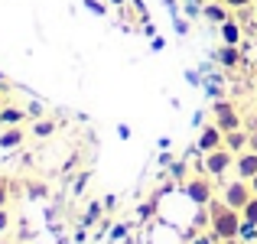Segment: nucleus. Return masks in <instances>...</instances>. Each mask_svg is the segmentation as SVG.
Here are the masks:
<instances>
[{"mask_svg":"<svg viewBox=\"0 0 257 244\" xmlns=\"http://www.w3.org/2000/svg\"><path fill=\"white\" fill-rule=\"evenodd\" d=\"M208 225H212V234L218 241H234L238 238V228H241V212L225 202H208Z\"/></svg>","mask_w":257,"mask_h":244,"instance_id":"obj_1","label":"nucleus"},{"mask_svg":"<svg viewBox=\"0 0 257 244\" xmlns=\"http://www.w3.org/2000/svg\"><path fill=\"white\" fill-rule=\"evenodd\" d=\"M231 166H234V153L228 150V147H218V150H212V153H202V173H205L208 179H221Z\"/></svg>","mask_w":257,"mask_h":244,"instance_id":"obj_2","label":"nucleus"},{"mask_svg":"<svg viewBox=\"0 0 257 244\" xmlns=\"http://www.w3.org/2000/svg\"><path fill=\"white\" fill-rule=\"evenodd\" d=\"M251 182L247 179H234V182H225V189H221V202L225 205H231V208H244L247 202H251Z\"/></svg>","mask_w":257,"mask_h":244,"instance_id":"obj_3","label":"nucleus"},{"mask_svg":"<svg viewBox=\"0 0 257 244\" xmlns=\"http://www.w3.org/2000/svg\"><path fill=\"white\" fill-rule=\"evenodd\" d=\"M215 124L221 127V131H238V127H244V120H241L238 107H234V101H215Z\"/></svg>","mask_w":257,"mask_h":244,"instance_id":"obj_4","label":"nucleus"},{"mask_svg":"<svg viewBox=\"0 0 257 244\" xmlns=\"http://www.w3.org/2000/svg\"><path fill=\"white\" fill-rule=\"evenodd\" d=\"M186 192H189V199H192L195 205H208V202H212V182H208V176L205 173L192 176V179L186 182Z\"/></svg>","mask_w":257,"mask_h":244,"instance_id":"obj_5","label":"nucleus"},{"mask_svg":"<svg viewBox=\"0 0 257 244\" xmlns=\"http://www.w3.org/2000/svg\"><path fill=\"white\" fill-rule=\"evenodd\" d=\"M218 147H225V131H221L218 124L202 127V134H199V153H212V150H218Z\"/></svg>","mask_w":257,"mask_h":244,"instance_id":"obj_6","label":"nucleus"},{"mask_svg":"<svg viewBox=\"0 0 257 244\" xmlns=\"http://www.w3.org/2000/svg\"><path fill=\"white\" fill-rule=\"evenodd\" d=\"M234 176H238V179H247V182L254 179L257 176V150H244V153L234 157Z\"/></svg>","mask_w":257,"mask_h":244,"instance_id":"obj_7","label":"nucleus"},{"mask_svg":"<svg viewBox=\"0 0 257 244\" xmlns=\"http://www.w3.org/2000/svg\"><path fill=\"white\" fill-rule=\"evenodd\" d=\"M247 140H251V131H247V127H238V131H228L225 134V147L234 153V157L247 150Z\"/></svg>","mask_w":257,"mask_h":244,"instance_id":"obj_8","label":"nucleus"},{"mask_svg":"<svg viewBox=\"0 0 257 244\" xmlns=\"http://www.w3.org/2000/svg\"><path fill=\"white\" fill-rule=\"evenodd\" d=\"M241 39H244L241 23H238L234 17H228L225 23H221V43H225V46H241Z\"/></svg>","mask_w":257,"mask_h":244,"instance_id":"obj_9","label":"nucleus"},{"mask_svg":"<svg viewBox=\"0 0 257 244\" xmlns=\"http://www.w3.org/2000/svg\"><path fill=\"white\" fill-rule=\"evenodd\" d=\"M202 17H205L208 23H218V26H221L228 17H231V10H228L221 0H215V4H205V7H202Z\"/></svg>","mask_w":257,"mask_h":244,"instance_id":"obj_10","label":"nucleus"},{"mask_svg":"<svg viewBox=\"0 0 257 244\" xmlns=\"http://www.w3.org/2000/svg\"><path fill=\"white\" fill-rule=\"evenodd\" d=\"M23 137H26V131L20 124L0 131V150H13V147H20V144H23Z\"/></svg>","mask_w":257,"mask_h":244,"instance_id":"obj_11","label":"nucleus"},{"mask_svg":"<svg viewBox=\"0 0 257 244\" xmlns=\"http://www.w3.org/2000/svg\"><path fill=\"white\" fill-rule=\"evenodd\" d=\"M241 59H244V56H241L238 46H221V49H218V62L225 65V69H238Z\"/></svg>","mask_w":257,"mask_h":244,"instance_id":"obj_12","label":"nucleus"},{"mask_svg":"<svg viewBox=\"0 0 257 244\" xmlns=\"http://www.w3.org/2000/svg\"><path fill=\"white\" fill-rule=\"evenodd\" d=\"M56 120H52V117H36V120H33V127H30V134H33V137H39V140H46V137H52V134H56Z\"/></svg>","mask_w":257,"mask_h":244,"instance_id":"obj_13","label":"nucleus"},{"mask_svg":"<svg viewBox=\"0 0 257 244\" xmlns=\"http://www.w3.org/2000/svg\"><path fill=\"white\" fill-rule=\"evenodd\" d=\"M23 120H26V111H23V107L7 104L4 111H0V124H4V127H17V124H23Z\"/></svg>","mask_w":257,"mask_h":244,"instance_id":"obj_14","label":"nucleus"},{"mask_svg":"<svg viewBox=\"0 0 257 244\" xmlns=\"http://www.w3.org/2000/svg\"><path fill=\"white\" fill-rule=\"evenodd\" d=\"M238 241H257V225L241 218V228H238Z\"/></svg>","mask_w":257,"mask_h":244,"instance_id":"obj_15","label":"nucleus"},{"mask_svg":"<svg viewBox=\"0 0 257 244\" xmlns=\"http://www.w3.org/2000/svg\"><path fill=\"white\" fill-rule=\"evenodd\" d=\"M241 218L251 221V225H257V195H251V202H247V205L241 208Z\"/></svg>","mask_w":257,"mask_h":244,"instance_id":"obj_16","label":"nucleus"},{"mask_svg":"<svg viewBox=\"0 0 257 244\" xmlns=\"http://www.w3.org/2000/svg\"><path fill=\"white\" fill-rule=\"evenodd\" d=\"M221 4L228 7V10L241 13V10H254V0H221Z\"/></svg>","mask_w":257,"mask_h":244,"instance_id":"obj_17","label":"nucleus"},{"mask_svg":"<svg viewBox=\"0 0 257 244\" xmlns=\"http://www.w3.org/2000/svg\"><path fill=\"white\" fill-rule=\"evenodd\" d=\"M7 202H10V179L0 176V208H7Z\"/></svg>","mask_w":257,"mask_h":244,"instance_id":"obj_18","label":"nucleus"},{"mask_svg":"<svg viewBox=\"0 0 257 244\" xmlns=\"http://www.w3.org/2000/svg\"><path fill=\"white\" fill-rule=\"evenodd\" d=\"M7 228H10V212H7V208H0V234H4Z\"/></svg>","mask_w":257,"mask_h":244,"instance_id":"obj_19","label":"nucleus"},{"mask_svg":"<svg viewBox=\"0 0 257 244\" xmlns=\"http://www.w3.org/2000/svg\"><path fill=\"white\" fill-rule=\"evenodd\" d=\"M192 244H218V238H215V234H202V238H195Z\"/></svg>","mask_w":257,"mask_h":244,"instance_id":"obj_20","label":"nucleus"},{"mask_svg":"<svg viewBox=\"0 0 257 244\" xmlns=\"http://www.w3.org/2000/svg\"><path fill=\"white\" fill-rule=\"evenodd\" d=\"M173 176L182 179V176H186V163H173Z\"/></svg>","mask_w":257,"mask_h":244,"instance_id":"obj_21","label":"nucleus"},{"mask_svg":"<svg viewBox=\"0 0 257 244\" xmlns=\"http://www.w3.org/2000/svg\"><path fill=\"white\" fill-rule=\"evenodd\" d=\"M26 114H30V117H43V104H30V111H26Z\"/></svg>","mask_w":257,"mask_h":244,"instance_id":"obj_22","label":"nucleus"},{"mask_svg":"<svg viewBox=\"0 0 257 244\" xmlns=\"http://www.w3.org/2000/svg\"><path fill=\"white\" fill-rule=\"evenodd\" d=\"M247 150H257V131H251V140H247Z\"/></svg>","mask_w":257,"mask_h":244,"instance_id":"obj_23","label":"nucleus"},{"mask_svg":"<svg viewBox=\"0 0 257 244\" xmlns=\"http://www.w3.org/2000/svg\"><path fill=\"white\" fill-rule=\"evenodd\" d=\"M7 104H10V101H7V94H4V91H0V111H4V107H7Z\"/></svg>","mask_w":257,"mask_h":244,"instance_id":"obj_24","label":"nucleus"},{"mask_svg":"<svg viewBox=\"0 0 257 244\" xmlns=\"http://www.w3.org/2000/svg\"><path fill=\"white\" fill-rule=\"evenodd\" d=\"M251 192L257 195V176H254V179H251Z\"/></svg>","mask_w":257,"mask_h":244,"instance_id":"obj_25","label":"nucleus"},{"mask_svg":"<svg viewBox=\"0 0 257 244\" xmlns=\"http://www.w3.org/2000/svg\"><path fill=\"white\" fill-rule=\"evenodd\" d=\"M0 91H7V81H4V75H0Z\"/></svg>","mask_w":257,"mask_h":244,"instance_id":"obj_26","label":"nucleus"},{"mask_svg":"<svg viewBox=\"0 0 257 244\" xmlns=\"http://www.w3.org/2000/svg\"><path fill=\"white\" fill-rule=\"evenodd\" d=\"M111 4H114V7H124V4H127V0H111Z\"/></svg>","mask_w":257,"mask_h":244,"instance_id":"obj_27","label":"nucleus"},{"mask_svg":"<svg viewBox=\"0 0 257 244\" xmlns=\"http://www.w3.org/2000/svg\"><path fill=\"white\" fill-rule=\"evenodd\" d=\"M221 244H238V238H234V241H221Z\"/></svg>","mask_w":257,"mask_h":244,"instance_id":"obj_28","label":"nucleus"},{"mask_svg":"<svg viewBox=\"0 0 257 244\" xmlns=\"http://www.w3.org/2000/svg\"><path fill=\"white\" fill-rule=\"evenodd\" d=\"M254 17H257V0H254Z\"/></svg>","mask_w":257,"mask_h":244,"instance_id":"obj_29","label":"nucleus"},{"mask_svg":"<svg viewBox=\"0 0 257 244\" xmlns=\"http://www.w3.org/2000/svg\"><path fill=\"white\" fill-rule=\"evenodd\" d=\"M0 244H13V241H0Z\"/></svg>","mask_w":257,"mask_h":244,"instance_id":"obj_30","label":"nucleus"},{"mask_svg":"<svg viewBox=\"0 0 257 244\" xmlns=\"http://www.w3.org/2000/svg\"><path fill=\"white\" fill-rule=\"evenodd\" d=\"M254 107H257V98H254Z\"/></svg>","mask_w":257,"mask_h":244,"instance_id":"obj_31","label":"nucleus"}]
</instances>
